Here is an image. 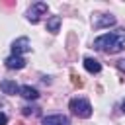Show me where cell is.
Returning a JSON list of instances; mask_svg holds the SVG:
<instances>
[{
	"instance_id": "obj_2",
	"label": "cell",
	"mask_w": 125,
	"mask_h": 125,
	"mask_svg": "<svg viewBox=\"0 0 125 125\" xmlns=\"http://www.w3.org/2000/svg\"><path fill=\"white\" fill-rule=\"evenodd\" d=\"M68 109H70L74 115L84 117V119L92 115V105H90V102L84 100V98H72L70 104H68Z\"/></svg>"
},
{
	"instance_id": "obj_8",
	"label": "cell",
	"mask_w": 125,
	"mask_h": 125,
	"mask_svg": "<svg viewBox=\"0 0 125 125\" xmlns=\"http://www.w3.org/2000/svg\"><path fill=\"white\" fill-rule=\"evenodd\" d=\"M84 68H86L90 74H98V72L102 70V64H100V61H96V59H92V57H86V59H84Z\"/></svg>"
},
{
	"instance_id": "obj_15",
	"label": "cell",
	"mask_w": 125,
	"mask_h": 125,
	"mask_svg": "<svg viewBox=\"0 0 125 125\" xmlns=\"http://www.w3.org/2000/svg\"><path fill=\"white\" fill-rule=\"evenodd\" d=\"M121 111H123V113H125V100H123V102H121Z\"/></svg>"
},
{
	"instance_id": "obj_7",
	"label": "cell",
	"mask_w": 125,
	"mask_h": 125,
	"mask_svg": "<svg viewBox=\"0 0 125 125\" xmlns=\"http://www.w3.org/2000/svg\"><path fill=\"white\" fill-rule=\"evenodd\" d=\"M20 88H21V86H18L14 80H2V82H0V90H2L4 94H8V96L20 94Z\"/></svg>"
},
{
	"instance_id": "obj_12",
	"label": "cell",
	"mask_w": 125,
	"mask_h": 125,
	"mask_svg": "<svg viewBox=\"0 0 125 125\" xmlns=\"http://www.w3.org/2000/svg\"><path fill=\"white\" fill-rule=\"evenodd\" d=\"M37 107H23V115H29V113H35Z\"/></svg>"
},
{
	"instance_id": "obj_6",
	"label": "cell",
	"mask_w": 125,
	"mask_h": 125,
	"mask_svg": "<svg viewBox=\"0 0 125 125\" xmlns=\"http://www.w3.org/2000/svg\"><path fill=\"white\" fill-rule=\"evenodd\" d=\"M4 62H6V66H8V68H12V70H14V68H16V70H20V68H23V66H25V59H23V57H20V55H10Z\"/></svg>"
},
{
	"instance_id": "obj_3",
	"label": "cell",
	"mask_w": 125,
	"mask_h": 125,
	"mask_svg": "<svg viewBox=\"0 0 125 125\" xmlns=\"http://www.w3.org/2000/svg\"><path fill=\"white\" fill-rule=\"evenodd\" d=\"M47 10H49V6H47L45 2H35V4H31V8L25 12V18H27L31 23H37L39 18H41L43 14H47Z\"/></svg>"
},
{
	"instance_id": "obj_1",
	"label": "cell",
	"mask_w": 125,
	"mask_h": 125,
	"mask_svg": "<svg viewBox=\"0 0 125 125\" xmlns=\"http://www.w3.org/2000/svg\"><path fill=\"white\" fill-rule=\"evenodd\" d=\"M94 49L98 51H104L107 55H115L119 51L125 49V29L119 27L115 31H109V33H104L100 37L94 39Z\"/></svg>"
},
{
	"instance_id": "obj_5",
	"label": "cell",
	"mask_w": 125,
	"mask_h": 125,
	"mask_svg": "<svg viewBox=\"0 0 125 125\" xmlns=\"http://www.w3.org/2000/svg\"><path fill=\"white\" fill-rule=\"evenodd\" d=\"M41 125H70V119L62 113H57V115H47L41 119Z\"/></svg>"
},
{
	"instance_id": "obj_10",
	"label": "cell",
	"mask_w": 125,
	"mask_h": 125,
	"mask_svg": "<svg viewBox=\"0 0 125 125\" xmlns=\"http://www.w3.org/2000/svg\"><path fill=\"white\" fill-rule=\"evenodd\" d=\"M113 23H115V18H113V16L104 14V16H100V20H96V21H94V27L102 29V27H109V25H113Z\"/></svg>"
},
{
	"instance_id": "obj_9",
	"label": "cell",
	"mask_w": 125,
	"mask_h": 125,
	"mask_svg": "<svg viewBox=\"0 0 125 125\" xmlns=\"http://www.w3.org/2000/svg\"><path fill=\"white\" fill-rule=\"evenodd\" d=\"M20 96L21 98H25V100H37L39 98V92H37V88H33V86H21L20 88Z\"/></svg>"
},
{
	"instance_id": "obj_13",
	"label": "cell",
	"mask_w": 125,
	"mask_h": 125,
	"mask_svg": "<svg viewBox=\"0 0 125 125\" xmlns=\"http://www.w3.org/2000/svg\"><path fill=\"white\" fill-rule=\"evenodd\" d=\"M6 123H8V115L0 111V125H6Z\"/></svg>"
},
{
	"instance_id": "obj_4",
	"label": "cell",
	"mask_w": 125,
	"mask_h": 125,
	"mask_svg": "<svg viewBox=\"0 0 125 125\" xmlns=\"http://www.w3.org/2000/svg\"><path fill=\"white\" fill-rule=\"evenodd\" d=\"M31 51V45H29V39L27 37H20L12 43V55H23V53H29Z\"/></svg>"
},
{
	"instance_id": "obj_14",
	"label": "cell",
	"mask_w": 125,
	"mask_h": 125,
	"mask_svg": "<svg viewBox=\"0 0 125 125\" xmlns=\"http://www.w3.org/2000/svg\"><path fill=\"white\" fill-rule=\"evenodd\" d=\"M117 68H119L121 72H125V59H121V61H117Z\"/></svg>"
},
{
	"instance_id": "obj_11",
	"label": "cell",
	"mask_w": 125,
	"mask_h": 125,
	"mask_svg": "<svg viewBox=\"0 0 125 125\" xmlns=\"http://www.w3.org/2000/svg\"><path fill=\"white\" fill-rule=\"evenodd\" d=\"M59 27H61V16H53V18H49V20H47V31L57 33V31H59Z\"/></svg>"
}]
</instances>
